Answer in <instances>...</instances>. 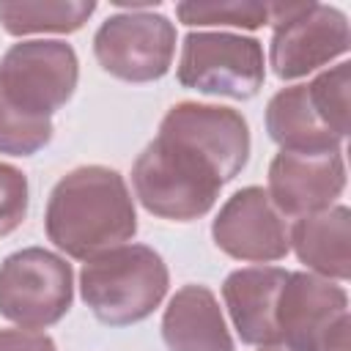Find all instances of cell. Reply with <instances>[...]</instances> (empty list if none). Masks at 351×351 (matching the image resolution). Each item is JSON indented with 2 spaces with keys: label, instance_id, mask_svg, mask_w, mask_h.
Here are the masks:
<instances>
[{
  "label": "cell",
  "instance_id": "cell-1",
  "mask_svg": "<svg viewBox=\"0 0 351 351\" xmlns=\"http://www.w3.org/2000/svg\"><path fill=\"white\" fill-rule=\"evenodd\" d=\"M80 60L58 38H22L0 58V154L33 156L49 145L52 115L74 96Z\"/></svg>",
  "mask_w": 351,
  "mask_h": 351
},
{
  "label": "cell",
  "instance_id": "cell-2",
  "mask_svg": "<svg viewBox=\"0 0 351 351\" xmlns=\"http://www.w3.org/2000/svg\"><path fill=\"white\" fill-rule=\"evenodd\" d=\"M44 230L63 255L82 263L129 244L137 233V208L126 178L107 165L69 170L49 192Z\"/></svg>",
  "mask_w": 351,
  "mask_h": 351
},
{
  "label": "cell",
  "instance_id": "cell-3",
  "mask_svg": "<svg viewBox=\"0 0 351 351\" xmlns=\"http://www.w3.org/2000/svg\"><path fill=\"white\" fill-rule=\"evenodd\" d=\"M222 186L219 170L197 148L165 132H156L132 165L134 197L148 214L170 222L206 217Z\"/></svg>",
  "mask_w": 351,
  "mask_h": 351
},
{
  "label": "cell",
  "instance_id": "cell-4",
  "mask_svg": "<svg viewBox=\"0 0 351 351\" xmlns=\"http://www.w3.org/2000/svg\"><path fill=\"white\" fill-rule=\"evenodd\" d=\"M170 271L148 244H121L93 255L80 269V296L107 326L145 321L167 296Z\"/></svg>",
  "mask_w": 351,
  "mask_h": 351
},
{
  "label": "cell",
  "instance_id": "cell-5",
  "mask_svg": "<svg viewBox=\"0 0 351 351\" xmlns=\"http://www.w3.org/2000/svg\"><path fill=\"white\" fill-rule=\"evenodd\" d=\"M176 80L206 96L250 101L266 80L263 44L230 30H189L181 41Z\"/></svg>",
  "mask_w": 351,
  "mask_h": 351
},
{
  "label": "cell",
  "instance_id": "cell-6",
  "mask_svg": "<svg viewBox=\"0 0 351 351\" xmlns=\"http://www.w3.org/2000/svg\"><path fill=\"white\" fill-rule=\"evenodd\" d=\"M269 66L277 80H302L351 47L348 16L326 3H271Z\"/></svg>",
  "mask_w": 351,
  "mask_h": 351
},
{
  "label": "cell",
  "instance_id": "cell-7",
  "mask_svg": "<svg viewBox=\"0 0 351 351\" xmlns=\"http://www.w3.org/2000/svg\"><path fill=\"white\" fill-rule=\"evenodd\" d=\"M74 302V271L63 255L22 247L0 263V318L19 329L58 324Z\"/></svg>",
  "mask_w": 351,
  "mask_h": 351
},
{
  "label": "cell",
  "instance_id": "cell-8",
  "mask_svg": "<svg viewBox=\"0 0 351 351\" xmlns=\"http://www.w3.org/2000/svg\"><path fill=\"white\" fill-rule=\"evenodd\" d=\"M96 63L121 82L162 80L176 55V25L156 11H121L107 16L93 36Z\"/></svg>",
  "mask_w": 351,
  "mask_h": 351
},
{
  "label": "cell",
  "instance_id": "cell-9",
  "mask_svg": "<svg viewBox=\"0 0 351 351\" xmlns=\"http://www.w3.org/2000/svg\"><path fill=\"white\" fill-rule=\"evenodd\" d=\"M211 239L219 252L244 263H274L291 252L288 217L271 203L263 186L236 189L211 222Z\"/></svg>",
  "mask_w": 351,
  "mask_h": 351
},
{
  "label": "cell",
  "instance_id": "cell-10",
  "mask_svg": "<svg viewBox=\"0 0 351 351\" xmlns=\"http://www.w3.org/2000/svg\"><path fill=\"white\" fill-rule=\"evenodd\" d=\"M346 189L340 151H277L269 162L266 192L282 217L299 219L337 206Z\"/></svg>",
  "mask_w": 351,
  "mask_h": 351
},
{
  "label": "cell",
  "instance_id": "cell-11",
  "mask_svg": "<svg viewBox=\"0 0 351 351\" xmlns=\"http://www.w3.org/2000/svg\"><path fill=\"white\" fill-rule=\"evenodd\" d=\"M159 132L197 148L219 170L225 184L244 170L252 148L247 118L225 104L178 101L165 112Z\"/></svg>",
  "mask_w": 351,
  "mask_h": 351
},
{
  "label": "cell",
  "instance_id": "cell-12",
  "mask_svg": "<svg viewBox=\"0 0 351 351\" xmlns=\"http://www.w3.org/2000/svg\"><path fill=\"white\" fill-rule=\"evenodd\" d=\"M343 315H348V293L340 282L313 271H288L274 310L280 346L288 351H318Z\"/></svg>",
  "mask_w": 351,
  "mask_h": 351
},
{
  "label": "cell",
  "instance_id": "cell-13",
  "mask_svg": "<svg viewBox=\"0 0 351 351\" xmlns=\"http://www.w3.org/2000/svg\"><path fill=\"white\" fill-rule=\"evenodd\" d=\"M288 271L280 266H244L225 277L222 299L230 324L247 346H280L274 310Z\"/></svg>",
  "mask_w": 351,
  "mask_h": 351
},
{
  "label": "cell",
  "instance_id": "cell-14",
  "mask_svg": "<svg viewBox=\"0 0 351 351\" xmlns=\"http://www.w3.org/2000/svg\"><path fill=\"white\" fill-rule=\"evenodd\" d=\"M167 351H236L219 299L206 285L178 288L162 313Z\"/></svg>",
  "mask_w": 351,
  "mask_h": 351
},
{
  "label": "cell",
  "instance_id": "cell-15",
  "mask_svg": "<svg viewBox=\"0 0 351 351\" xmlns=\"http://www.w3.org/2000/svg\"><path fill=\"white\" fill-rule=\"evenodd\" d=\"M291 250L307 271L346 282L351 277V208L337 203L291 225Z\"/></svg>",
  "mask_w": 351,
  "mask_h": 351
},
{
  "label": "cell",
  "instance_id": "cell-16",
  "mask_svg": "<svg viewBox=\"0 0 351 351\" xmlns=\"http://www.w3.org/2000/svg\"><path fill=\"white\" fill-rule=\"evenodd\" d=\"M266 132L280 151H340L343 140L315 112L307 82L280 88L266 104Z\"/></svg>",
  "mask_w": 351,
  "mask_h": 351
},
{
  "label": "cell",
  "instance_id": "cell-17",
  "mask_svg": "<svg viewBox=\"0 0 351 351\" xmlns=\"http://www.w3.org/2000/svg\"><path fill=\"white\" fill-rule=\"evenodd\" d=\"M96 11L93 0H22L0 3V27L25 38L38 33H77Z\"/></svg>",
  "mask_w": 351,
  "mask_h": 351
},
{
  "label": "cell",
  "instance_id": "cell-18",
  "mask_svg": "<svg viewBox=\"0 0 351 351\" xmlns=\"http://www.w3.org/2000/svg\"><path fill=\"white\" fill-rule=\"evenodd\" d=\"M176 16L186 27L208 30V27H239V30H258L271 22V3L255 0H219V3H197L186 0L176 5Z\"/></svg>",
  "mask_w": 351,
  "mask_h": 351
},
{
  "label": "cell",
  "instance_id": "cell-19",
  "mask_svg": "<svg viewBox=\"0 0 351 351\" xmlns=\"http://www.w3.org/2000/svg\"><path fill=\"white\" fill-rule=\"evenodd\" d=\"M307 93L310 101L315 107V112L321 115V121L340 137H348V115H351V63L340 60L337 66H329L326 71H321L318 77H313L307 82Z\"/></svg>",
  "mask_w": 351,
  "mask_h": 351
},
{
  "label": "cell",
  "instance_id": "cell-20",
  "mask_svg": "<svg viewBox=\"0 0 351 351\" xmlns=\"http://www.w3.org/2000/svg\"><path fill=\"white\" fill-rule=\"evenodd\" d=\"M27 206H30L27 176L14 165L0 162V239L11 236L25 222Z\"/></svg>",
  "mask_w": 351,
  "mask_h": 351
},
{
  "label": "cell",
  "instance_id": "cell-21",
  "mask_svg": "<svg viewBox=\"0 0 351 351\" xmlns=\"http://www.w3.org/2000/svg\"><path fill=\"white\" fill-rule=\"evenodd\" d=\"M0 351H58L47 332L36 329H0Z\"/></svg>",
  "mask_w": 351,
  "mask_h": 351
},
{
  "label": "cell",
  "instance_id": "cell-22",
  "mask_svg": "<svg viewBox=\"0 0 351 351\" xmlns=\"http://www.w3.org/2000/svg\"><path fill=\"white\" fill-rule=\"evenodd\" d=\"M348 329H351V318L343 315V318L326 332V337H324V343H321L318 351H348Z\"/></svg>",
  "mask_w": 351,
  "mask_h": 351
},
{
  "label": "cell",
  "instance_id": "cell-23",
  "mask_svg": "<svg viewBox=\"0 0 351 351\" xmlns=\"http://www.w3.org/2000/svg\"><path fill=\"white\" fill-rule=\"evenodd\" d=\"M258 351H288L285 346H261Z\"/></svg>",
  "mask_w": 351,
  "mask_h": 351
}]
</instances>
